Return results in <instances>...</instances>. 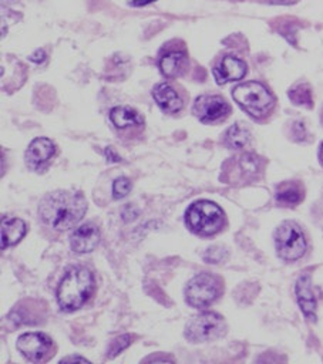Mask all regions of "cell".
<instances>
[{"label":"cell","instance_id":"obj_13","mask_svg":"<svg viewBox=\"0 0 323 364\" xmlns=\"http://www.w3.org/2000/svg\"><path fill=\"white\" fill-rule=\"evenodd\" d=\"M296 299L300 306V311L308 319L315 320L316 317V299L312 292L311 278L308 275L302 276L296 283Z\"/></svg>","mask_w":323,"mask_h":364},{"label":"cell","instance_id":"obj_1","mask_svg":"<svg viewBox=\"0 0 323 364\" xmlns=\"http://www.w3.org/2000/svg\"><path fill=\"white\" fill-rule=\"evenodd\" d=\"M86 210V198L70 191H56L45 197L39 205V214L43 222L57 231H66L77 225Z\"/></svg>","mask_w":323,"mask_h":364},{"label":"cell","instance_id":"obj_18","mask_svg":"<svg viewBox=\"0 0 323 364\" xmlns=\"http://www.w3.org/2000/svg\"><path fill=\"white\" fill-rule=\"evenodd\" d=\"M250 141V131L241 124L232 125L225 134V143L231 148H243Z\"/></svg>","mask_w":323,"mask_h":364},{"label":"cell","instance_id":"obj_15","mask_svg":"<svg viewBox=\"0 0 323 364\" xmlns=\"http://www.w3.org/2000/svg\"><path fill=\"white\" fill-rule=\"evenodd\" d=\"M26 235V223L19 218L2 219V249L13 246Z\"/></svg>","mask_w":323,"mask_h":364},{"label":"cell","instance_id":"obj_29","mask_svg":"<svg viewBox=\"0 0 323 364\" xmlns=\"http://www.w3.org/2000/svg\"><path fill=\"white\" fill-rule=\"evenodd\" d=\"M320 158H322V161H323V144H322V147H320Z\"/></svg>","mask_w":323,"mask_h":364},{"label":"cell","instance_id":"obj_19","mask_svg":"<svg viewBox=\"0 0 323 364\" xmlns=\"http://www.w3.org/2000/svg\"><path fill=\"white\" fill-rule=\"evenodd\" d=\"M239 168L243 177L254 178L261 169V161L254 154H243L239 157Z\"/></svg>","mask_w":323,"mask_h":364},{"label":"cell","instance_id":"obj_7","mask_svg":"<svg viewBox=\"0 0 323 364\" xmlns=\"http://www.w3.org/2000/svg\"><path fill=\"white\" fill-rule=\"evenodd\" d=\"M219 293L218 280L210 274H200L189 280L185 289V299L189 306L202 309L210 306Z\"/></svg>","mask_w":323,"mask_h":364},{"label":"cell","instance_id":"obj_26","mask_svg":"<svg viewBox=\"0 0 323 364\" xmlns=\"http://www.w3.org/2000/svg\"><path fill=\"white\" fill-rule=\"evenodd\" d=\"M106 156H107V158H108L111 162H120V161H121V158L116 154V152H114V149H112L111 147L106 148Z\"/></svg>","mask_w":323,"mask_h":364},{"label":"cell","instance_id":"obj_8","mask_svg":"<svg viewBox=\"0 0 323 364\" xmlns=\"http://www.w3.org/2000/svg\"><path fill=\"white\" fill-rule=\"evenodd\" d=\"M17 350L29 361H43L51 350V339L45 333H25L17 339Z\"/></svg>","mask_w":323,"mask_h":364},{"label":"cell","instance_id":"obj_14","mask_svg":"<svg viewBox=\"0 0 323 364\" xmlns=\"http://www.w3.org/2000/svg\"><path fill=\"white\" fill-rule=\"evenodd\" d=\"M153 97L158 107L165 112L174 114L182 108V101L178 97L177 91L167 83H161L154 87Z\"/></svg>","mask_w":323,"mask_h":364},{"label":"cell","instance_id":"obj_9","mask_svg":"<svg viewBox=\"0 0 323 364\" xmlns=\"http://www.w3.org/2000/svg\"><path fill=\"white\" fill-rule=\"evenodd\" d=\"M197 119L202 123H215L222 120L230 112V106L218 95H201L194 103L193 108Z\"/></svg>","mask_w":323,"mask_h":364},{"label":"cell","instance_id":"obj_21","mask_svg":"<svg viewBox=\"0 0 323 364\" xmlns=\"http://www.w3.org/2000/svg\"><path fill=\"white\" fill-rule=\"evenodd\" d=\"M289 97L295 104H305L311 106L312 97H311V90L308 86H298L296 88L291 90Z\"/></svg>","mask_w":323,"mask_h":364},{"label":"cell","instance_id":"obj_5","mask_svg":"<svg viewBox=\"0 0 323 364\" xmlns=\"http://www.w3.org/2000/svg\"><path fill=\"white\" fill-rule=\"evenodd\" d=\"M225 333L224 319L214 312H204L194 316L185 328V337L193 341H211Z\"/></svg>","mask_w":323,"mask_h":364},{"label":"cell","instance_id":"obj_23","mask_svg":"<svg viewBox=\"0 0 323 364\" xmlns=\"http://www.w3.org/2000/svg\"><path fill=\"white\" fill-rule=\"evenodd\" d=\"M226 258V251L224 247H219V246H213L208 249V251L205 252L204 255V259L208 262V263H219L222 262L224 259Z\"/></svg>","mask_w":323,"mask_h":364},{"label":"cell","instance_id":"obj_6","mask_svg":"<svg viewBox=\"0 0 323 364\" xmlns=\"http://www.w3.org/2000/svg\"><path fill=\"white\" fill-rule=\"evenodd\" d=\"M278 255L285 260H296L307 251V241L300 229L294 223H283L275 234Z\"/></svg>","mask_w":323,"mask_h":364},{"label":"cell","instance_id":"obj_4","mask_svg":"<svg viewBox=\"0 0 323 364\" xmlns=\"http://www.w3.org/2000/svg\"><path fill=\"white\" fill-rule=\"evenodd\" d=\"M234 100L254 117H262L274 106V99L267 87L256 82L241 84L232 91Z\"/></svg>","mask_w":323,"mask_h":364},{"label":"cell","instance_id":"obj_22","mask_svg":"<svg viewBox=\"0 0 323 364\" xmlns=\"http://www.w3.org/2000/svg\"><path fill=\"white\" fill-rule=\"evenodd\" d=\"M131 189V181L125 177H120L112 184V197L116 199L125 198Z\"/></svg>","mask_w":323,"mask_h":364},{"label":"cell","instance_id":"obj_11","mask_svg":"<svg viewBox=\"0 0 323 364\" xmlns=\"http://www.w3.org/2000/svg\"><path fill=\"white\" fill-rule=\"evenodd\" d=\"M245 74H246V64L234 56L224 57L221 63L214 69V75L218 84L241 80Z\"/></svg>","mask_w":323,"mask_h":364},{"label":"cell","instance_id":"obj_25","mask_svg":"<svg viewBox=\"0 0 323 364\" xmlns=\"http://www.w3.org/2000/svg\"><path fill=\"white\" fill-rule=\"evenodd\" d=\"M30 60L33 63H43L46 60V53L43 50H37L30 56Z\"/></svg>","mask_w":323,"mask_h":364},{"label":"cell","instance_id":"obj_17","mask_svg":"<svg viewBox=\"0 0 323 364\" xmlns=\"http://www.w3.org/2000/svg\"><path fill=\"white\" fill-rule=\"evenodd\" d=\"M110 120L114 124V127L119 130L136 127L143 121L139 114L128 107H114L110 111Z\"/></svg>","mask_w":323,"mask_h":364},{"label":"cell","instance_id":"obj_3","mask_svg":"<svg viewBox=\"0 0 323 364\" xmlns=\"http://www.w3.org/2000/svg\"><path fill=\"white\" fill-rule=\"evenodd\" d=\"M187 223L195 234L214 235L224 225V213L214 202L200 201L187 210Z\"/></svg>","mask_w":323,"mask_h":364},{"label":"cell","instance_id":"obj_28","mask_svg":"<svg viewBox=\"0 0 323 364\" xmlns=\"http://www.w3.org/2000/svg\"><path fill=\"white\" fill-rule=\"evenodd\" d=\"M156 2V0H131L130 5L131 6H145V5H149Z\"/></svg>","mask_w":323,"mask_h":364},{"label":"cell","instance_id":"obj_27","mask_svg":"<svg viewBox=\"0 0 323 364\" xmlns=\"http://www.w3.org/2000/svg\"><path fill=\"white\" fill-rule=\"evenodd\" d=\"M69 361H88L86 357H82V356H67L64 359H62V363H69Z\"/></svg>","mask_w":323,"mask_h":364},{"label":"cell","instance_id":"obj_24","mask_svg":"<svg viewBox=\"0 0 323 364\" xmlns=\"http://www.w3.org/2000/svg\"><path fill=\"white\" fill-rule=\"evenodd\" d=\"M130 343H131L130 335H123V336L117 337L116 340L112 341L111 348H110V357H114V356H117L119 353H121L124 349H127L130 346Z\"/></svg>","mask_w":323,"mask_h":364},{"label":"cell","instance_id":"obj_2","mask_svg":"<svg viewBox=\"0 0 323 364\" xmlns=\"http://www.w3.org/2000/svg\"><path fill=\"white\" fill-rule=\"evenodd\" d=\"M94 289V278L84 267H73L57 287V302L62 311L74 312L86 303Z\"/></svg>","mask_w":323,"mask_h":364},{"label":"cell","instance_id":"obj_20","mask_svg":"<svg viewBox=\"0 0 323 364\" xmlns=\"http://www.w3.org/2000/svg\"><path fill=\"white\" fill-rule=\"evenodd\" d=\"M276 201L282 205H296L302 201V194L300 191L295 186H288V188H283L280 189L279 193L276 194Z\"/></svg>","mask_w":323,"mask_h":364},{"label":"cell","instance_id":"obj_16","mask_svg":"<svg viewBox=\"0 0 323 364\" xmlns=\"http://www.w3.org/2000/svg\"><path fill=\"white\" fill-rule=\"evenodd\" d=\"M187 67V57L181 51H169L164 54L160 60L161 73L167 79H176L184 73Z\"/></svg>","mask_w":323,"mask_h":364},{"label":"cell","instance_id":"obj_10","mask_svg":"<svg viewBox=\"0 0 323 364\" xmlns=\"http://www.w3.org/2000/svg\"><path fill=\"white\" fill-rule=\"evenodd\" d=\"M100 242V231L94 223L79 226L70 236V246L75 254H88L96 249Z\"/></svg>","mask_w":323,"mask_h":364},{"label":"cell","instance_id":"obj_12","mask_svg":"<svg viewBox=\"0 0 323 364\" xmlns=\"http://www.w3.org/2000/svg\"><path fill=\"white\" fill-rule=\"evenodd\" d=\"M54 144L49 138H36L26 151V162L32 168H39L54 156Z\"/></svg>","mask_w":323,"mask_h":364}]
</instances>
